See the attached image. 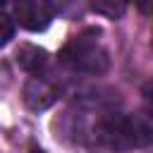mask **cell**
I'll use <instances>...</instances> for the list:
<instances>
[{"instance_id": "obj_8", "label": "cell", "mask_w": 153, "mask_h": 153, "mask_svg": "<svg viewBox=\"0 0 153 153\" xmlns=\"http://www.w3.org/2000/svg\"><path fill=\"white\" fill-rule=\"evenodd\" d=\"M29 153H45V151H43V148H38V146H33V148H31Z\"/></svg>"}, {"instance_id": "obj_6", "label": "cell", "mask_w": 153, "mask_h": 153, "mask_svg": "<svg viewBox=\"0 0 153 153\" xmlns=\"http://www.w3.org/2000/svg\"><path fill=\"white\" fill-rule=\"evenodd\" d=\"M91 7L105 17H122L124 14V0H93Z\"/></svg>"}, {"instance_id": "obj_1", "label": "cell", "mask_w": 153, "mask_h": 153, "mask_svg": "<svg viewBox=\"0 0 153 153\" xmlns=\"http://www.w3.org/2000/svg\"><path fill=\"white\" fill-rule=\"evenodd\" d=\"M153 139V124L148 115L110 112L93 124V141L110 151H129L148 146Z\"/></svg>"}, {"instance_id": "obj_4", "label": "cell", "mask_w": 153, "mask_h": 153, "mask_svg": "<svg viewBox=\"0 0 153 153\" xmlns=\"http://www.w3.org/2000/svg\"><path fill=\"white\" fill-rule=\"evenodd\" d=\"M60 98V88L55 81L41 76V74H33L26 84H24V105L33 112H43L48 110L55 100Z\"/></svg>"}, {"instance_id": "obj_7", "label": "cell", "mask_w": 153, "mask_h": 153, "mask_svg": "<svg viewBox=\"0 0 153 153\" xmlns=\"http://www.w3.org/2000/svg\"><path fill=\"white\" fill-rule=\"evenodd\" d=\"M14 36V22L7 17V14H0V48L7 45Z\"/></svg>"}, {"instance_id": "obj_2", "label": "cell", "mask_w": 153, "mask_h": 153, "mask_svg": "<svg viewBox=\"0 0 153 153\" xmlns=\"http://www.w3.org/2000/svg\"><path fill=\"white\" fill-rule=\"evenodd\" d=\"M57 60L67 69L81 72V74H103L110 65L108 53L98 45V41L86 38V36H74L72 41H67L65 48L60 50Z\"/></svg>"}, {"instance_id": "obj_5", "label": "cell", "mask_w": 153, "mask_h": 153, "mask_svg": "<svg viewBox=\"0 0 153 153\" xmlns=\"http://www.w3.org/2000/svg\"><path fill=\"white\" fill-rule=\"evenodd\" d=\"M14 57H17V65L29 74H41L48 65V53L38 45H31V43H22L17 48Z\"/></svg>"}, {"instance_id": "obj_3", "label": "cell", "mask_w": 153, "mask_h": 153, "mask_svg": "<svg viewBox=\"0 0 153 153\" xmlns=\"http://www.w3.org/2000/svg\"><path fill=\"white\" fill-rule=\"evenodd\" d=\"M17 22L26 31H43L55 17V7L50 0H19L14 7Z\"/></svg>"}, {"instance_id": "obj_9", "label": "cell", "mask_w": 153, "mask_h": 153, "mask_svg": "<svg viewBox=\"0 0 153 153\" xmlns=\"http://www.w3.org/2000/svg\"><path fill=\"white\" fill-rule=\"evenodd\" d=\"M2 5H5V0H0V7H2Z\"/></svg>"}]
</instances>
